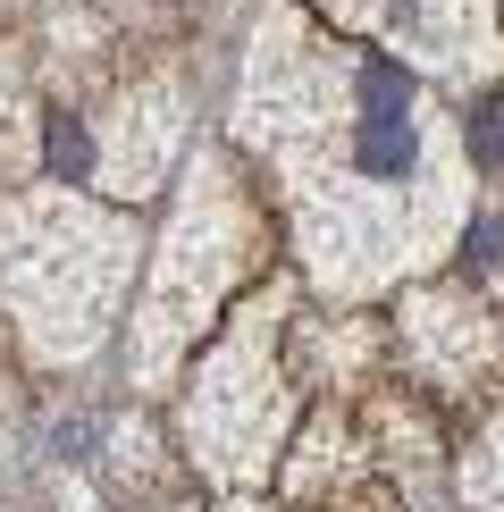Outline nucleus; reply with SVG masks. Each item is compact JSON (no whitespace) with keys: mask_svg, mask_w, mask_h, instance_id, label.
I'll return each instance as SVG.
<instances>
[{"mask_svg":"<svg viewBox=\"0 0 504 512\" xmlns=\"http://www.w3.org/2000/svg\"><path fill=\"white\" fill-rule=\"evenodd\" d=\"M244 135L286 160L294 202H303L311 269L336 294L387 286L370 210H404L412 244L429 252L446 227V160H437V118L404 68L370 51H320L294 17H269L261 59L244 76Z\"/></svg>","mask_w":504,"mask_h":512,"instance_id":"nucleus-1","label":"nucleus"},{"mask_svg":"<svg viewBox=\"0 0 504 512\" xmlns=\"http://www.w3.org/2000/svg\"><path fill=\"white\" fill-rule=\"evenodd\" d=\"M135 269V227L76 194H0V311L42 361H84Z\"/></svg>","mask_w":504,"mask_h":512,"instance_id":"nucleus-2","label":"nucleus"},{"mask_svg":"<svg viewBox=\"0 0 504 512\" xmlns=\"http://www.w3.org/2000/svg\"><path fill=\"white\" fill-rule=\"evenodd\" d=\"M252 252H261V219L244 210L227 160L202 152L194 160V194H185L177 227H168V252H160L152 294H143V319H135V387L143 395L168 387V370H177L185 345L210 328L219 294L252 269Z\"/></svg>","mask_w":504,"mask_h":512,"instance_id":"nucleus-3","label":"nucleus"},{"mask_svg":"<svg viewBox=\"0 0 504 512\" xmlns=\"http://www.w3.org/2000/svg\"><path fill=\"white\" fill-rule=\"evenodd\" d=\"M278 319H286V303L261 294V311L236 319V336L210 353V370L194 378V395H185V454H194V471L227 479V487L261 479L269 454H278V429H286Z\"/></svg>","mask_w":504,"mask_h":512,"instance_id":"nucleus-4","label":"nucleus"},{"mask_svg":"<svg viewBox=\"0 0 504 512\" xmlns=\"http://www.w3.org/2000/svg\"><path fill=\"white\" fill-rule=\"evenodd\" d=\"M84 143H93V168H84V185H110L118 202L152 194L168 177V160H177L185 143V101L177 84H126L110 101V118L84 126Z\"/></svg>","mask_w":504,"mask_h":512,"instance_id":"nucleus-5","label":"nucleus"},{"mask_svg":"<svg viewBox=\"0 0 504 512\" xmlns=\"http://www.w3.org/2000/svg\"><path fill=\"white\" fill-rule=\"evenodd\" d=\"M336 17L370 26L378 42L429 59V68H488L496 59V9L488 0H328Z\"/></svg>","mask_w":504,"mask_h":512,"instance_id":"nucleus-6","label":"nucleus"},{"mask_svg":"<svg viewBox=\"0 0 504 512\" xmlns=\"http://www.w3.org/2000/svg\"><path fill=\"white\" fill-rule=\"evenodd\" d=\"M404 345H412L420 370H429L437 387H454V395L488 387V378L504 370V328L471 303V294H412Z\"/></svg>","mask_w":504,"mask_h":512,"instance_id":"nucleus-7","label":"nucleus"},{"mask_svg":"<svg viewBox=\"0 0 504 512\" xmlns=\"http://www.w3.org/2000/svg\"><path fill=\"white\" fill-rule=\"evenodd\" d=\"M34 110H26V76H17V51L0 42V194L34 168Z\"/></svg>","mask_w":504,"mask_h":512,"instance_id":"nucleus-8","label":"nucleus"},{"mask_svg":"<svg viewBox=\"0 0 504 512\" xmlns=\"http://www.w3.org/2000/svg\"><path fill=\"white\" fill-rule=\"evenodd\" d=\"M462 496H471V504H488V512H504V420H496L488 437H479L471 471H462Z\"/></svg>","mask_w":504,"mask_h":512,"instance_id":"nucleus-9","label":"nucleus"},{"mask_svg":"<svg viewBox=\"0 0 504 512\" xmlns=\"http://www.w3.org/2000/svg\"><path fill=\"white\" fill-rule=\"evenodd\" d=\"M471 160L479 168H504V93H488L471 110Z\"/></svg>","mask_w":504,"mask_h":512,"instance_id":"nucleus-10","label":"nucleus"},{"mask_svg":"<svg viewBox=\"0 0 504 512\" xmlns=\"http://www.w3.org/2000/svg\"><path fill=\"white\" fill-rule=\"evenodd\" d=\"M471 269L504 277V219H479V227H471Z\"/></svg>","mask_w":504,"mask_h":512,"instance_id":"nucleus-11","label":"nucleus"},{"mask_svg":"<svg viewBox=\"0 0 504 512\" xmlns=\"http://www.w3.org/2000/svg\"><path fill=\"white\" fill-rule=\"evenodd\" d=\"M227 512H269V504H244V496H236V504H227Z\"/></svg>","mask_w":504,"mask_h":512,"instance_id":"nucleus-12","label":"nucleus"}]
</instances>
